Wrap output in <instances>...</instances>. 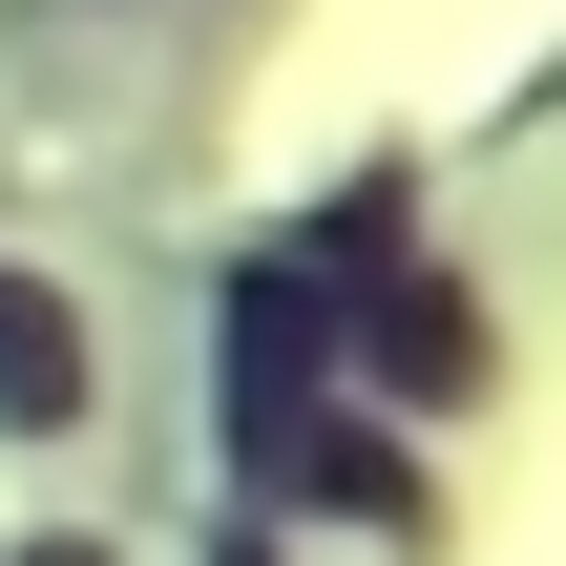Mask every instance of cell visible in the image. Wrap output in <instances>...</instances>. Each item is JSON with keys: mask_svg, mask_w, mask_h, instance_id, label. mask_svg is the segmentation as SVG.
<instances>
[{"mask_svg": "<svg viewBox=\"0 0 566 566\" xmlns=\"http://www.w3.org/2000/svg\"><path fill=\"white\" fill-rule=\"evenodd\" d=\"M0 399H21V420H63V315H42V294H0Z\"/></svg>", "mask_w": 566, "mask_h": 566, "instance_id": "6da1fadb", "label": "cell"}]
</instances>
